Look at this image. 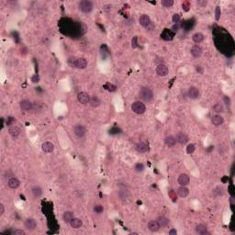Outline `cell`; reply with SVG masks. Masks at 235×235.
Instances as JSON below:
<instances>
[{"instance_id": "cell-16", "label": "cell", "mask_w": 235, "mask_h": 235, "mask_svg": "<svg viewBox=\"0 0 235 235\" xmlns=\"http://www.w3.org/2000/svg\"><path fill=\"white\" fill-rule=\"evenodd\" d=\"M160 225L157 222V220H151V222L148 223V229L153 231V232H156L160 230Z\"/></svg>"}, {"instance_id": "cell-18", "label": "cell", "mask_w": 235, "mask_h": 235, "mask_svg": "<svg viewBox=\"0 0 235 235\" xmlns=\"http://www.w3.org/2000/svg\"><path fill=\"white\" fill-rule=\"evenodd\" d=\"M136 150H137V151H139V153H141V154H144V153H146V151H148L149 148H148V145L146 143L139 142V143L136 144Z\"/></svg>"}, {"instance_id": "cell-36", "label": "cell", "mask_w": 235, "mask_h": 235, "mask_svg": "<svg viewBox=\"0 0 235 235\" xmlns=\"http://www.w3.org/2000/svg\"><path fill=\"white\" fill-rule=\"evenodd\" d=\"M103 210H104V208H103V206L101 205H96L94 207V211L96 213H98V214H100L103 212Z\"/></svg>"}, {"instance_id": "cell-38", "label": "cell", "mask_w": 235, "mask_h": 235, "mask_svg": "<svg viewBox=\"0 0 235 235\" xmlns=\"http://www.w3.org/2000/svg\"><path fill=\"white\" fill-rule=\"evenodd\" d=\"M215 18L216 20H219V18H220V15H222V10H220V8L219 6H217L216 8V10H215Z\"/></svg>"}, {"instance_id": "cell-6", "label": "cell", "mask_w": 235, "mask_h": 235, "mask_svg": "<svg viewBox=\"0 0 235 235\" xmlns=\"http://www.w3.org/2000/svg\"><path fill=\"white\" fill-rule=\"evenodd\" d=\"M19 107L20 108H21V110H23V111H30V110L33 109V104L29 101V100H22L21 102H20V104H19Z\"/></svg>"}, {"instance_id": "cell-31", "label": "cell", "mask_w": 235, "mask_h": 235, "mask_svg": "<svg viewBox=\"0 0 235 235\" xmlns=\"http://www.w3.org/2000/svg\"><path fill=\"white\" fill-rule=\"evenodd\" d=\"M223 105L222 104V103H217V104H215L213 106V110L215 111L216 113H222L223 112Z\"/></svg>"}, {"instance_id": "cell-33", "label": "cell", "mask_w": 235, "mask_h": 235, "mask_svg": "<svg viewBox=\"0 0 235 235\" xmlns=\"http://www.w3.org/2000/svg\"><path fill=\"white\" fill-rule=\"evenodd\" d=\"M195 149H196V147H195L194 144H192V143L188 144V147H186V153H188V154H192L195 151Z\"/></svg>"}, {"instance_id": "cell-1", "label": "cell", "mask_w": 235, "mask_h": 235, "mask_svg": "<svg viewBox=\"0 0 235 235\" xmlns=\"http://www.w3.org/2000/svg\"><path fill=\"white\" fill-rule=\"evenodd\" d=\"M139 96H140V98L145 102H150L154 98V93L149 87L141 88V90L139 92Z\"/></svg>"}, {"instance_id": "cell-19", "label": "cell", "mask_w": 235, "mask_h": 235, "mask_svg": "<svg viewBox=\"0 0 235 235\" xmlns=\"http://www.w3.org/2000/svg\"><path fill=\"white\" fill-rule=\"evenodd\" d=\"M89 104H90L93 108H98L101 104V100L99 99V98L98 96H91V98H90Z\"/></svg>"}, {"instance_id": "cell-46", "label": "cell", "mask_w": 235, "mask_h": 235, "mask_svg": "<svg viewBox=\"0 0 235 235\" xmlns=\"http://www.w3.org/2000/svg\"><path fill=\"white\" fill-rule=\"evenodd\" d=\"M169 234H170V235H176V234H177V231H176V230H175V229H172V230L169 231Z\"/></svg>"}, {"instance_id": "cell-13", "label": "cell", "mask_w": 235, "mask_h": 235, "mask_svg": "<svg viewBox=\"0 0 235 235\" xmlns=\"http://www.w3.org/2000/svg\"><path fill=\"white\" fill-rule=\"evenodd\" d=\"M37 226V223H36V220L34 219H27L26 222H25V227L27 228L28 230L30 231H33L34 229L36 228Z\"/></svg>"}, {"instance_id": "cell-15", "label": "cell", "mask_w": 235, "mask_h": 235, "mask_svg": "<svg viewBox=\"0 0 235 235\" xmlns=\"http://www.w3.org/2000/svg\"><path fill=\"white\" fill-rule=\"evenodd\" d=\"M41 150H42L44 153H52V151L54 150V145L52 143V142H46L44 143H42L41 145Z\"/></svg>"}, {"instance_id": "cell-44", "label": "cell", "mask_w": 235, "mask_h": 235, "mask_svg": "<svg viewBox=\"0 0 235 235\" xmlns=\"http://www.w3.org/2000/svg\"><path fill=\"white\" fill-rule=\"evenodd\" d=\"M4 212H5V207H4L3 204H0V215L2 216L4 214Z\"/></svg>"}, {"instance_id": "cell-12", "label": "cell", "mask_w": 235, "mask_h": 235, "mask_svg": "<svg viewBox=\"0 0 235 235\" xmlns=\"http://www.w3.org/2000/svg\"><path fill=\"white\" fill-rule=\"evenodd\" d=\"M139 22L140 24L144 27V28H147L149 26V24L151 23V19H150V17L148 15H146V14H143V15H142L139 18Z\"/></svg>"}, {"instance_id": "cell-47", "label": "cell", "mask_w": 235, "mask_h": 235, "mask_svg": "<svg viewBox=\"0 0 235 235\" xmlns=\"http://www.w3.org/2000/svg\"><path fill=\"white\" fill-rule=\"evenodd\" d=\"M229 190H230L231 195V196H233V195H234V192H233V190H232V185H231V186H230V188H229Z\"/></svg>"}, {"instance_id": "cell-43", "label": "cell", "mask_w": 235, "mask_h": 235, "mask_svg": "<svg viewBox=\"0 0 235 235\" xmlns=\"http://www.w3.org/2000/svg\"><path fill=\"white\" fill-rule=\"evenodd\" d=\"M118 131H120V129H117V128H114L112 130H109V133L110 134H116V133H120V132H118Z\"/></svg>"}, {"instance_id": "cell-40", "label": "cell", "mask_w": 235, "mask_h": 235, "mask_svg": "<svg viewBox=\"0 0 235 235\" xmlns=\"http://www.w3.org/2000/svg\"><path fill=\"white\" fill-rule=\"evenodd\" d=\"M172 19H173V22L177 24L179 22V20H180V15H179V14H175V15L173 16Z\"/></svg>"}, {"instance_id": "cell-41", "label": "cell", "mask_w": 235, "mask_h": 235, "mask_svg": "<svg viewBox=\"0 0 235 235\" xmlns=\"http://www.w3.org/2000/svg\"><path fill=\"white\" fill-rule=\"evenodd\" d=\"M183 9L185 10V11H188L189 10V2H186V1H185V2H183Z\"/></svg>"}, {"instance_id": "cell-20", "label": "cell", "mask_w": 235, "mask_h": 235, "mask_svg": "<svg viewBox=\"0 0 235 235\" xmlns=\"http://www.w3.org/2000/svg\"><path fill=\"white\" fill-rule=\"evenodd\" d=\"M164 142L168 147H174L176 144V139L174 136H167V137H165Z\"/></svg>"}, {"instance_id": "cell-10", "label": "cell", "mask_w": 235, "mask_h": 235, "mask_svg": "<svg viewBox=\"0 0 235 235\" xmlns=\"http://www.w3.org/2000/svg\"><path fill=\"white\" fill-rule=\"evenodd\" d=\"M190 182V179H189V176L186 175V174H181L180 176H178V184L180 185H188Z\"/></svg>"}, {"instance_id": "cell-28", "label": "cell", "mask_w": 235, "mask_h": 235, "mask_svg": "<svg viewBox=\"0 0 235 235\" xmlns=\"http://www.w3.org/2000/svg\"><path fill=\"white\" fill-rule=\"evenodd\" d=\"M74 217V213L71 212V211H66L64 212V216H63V219H64V222H66V223H70V222L73 219Z\"/></svg>"}, {"instance_id": "cell-9", "label": "cell", "mask_w": 235, "mask_h": 235, "mask_svg": "<svg viewBox=\"0 0 235 235\" xmlns=\"http://www.w3.org/2000/svg\"><path fill=\"white\" fill-rule=\"evenodd\" d=\"M188 96L191 99H197L199 96V90L197 89V87L196 86H191L188 89Z\"/></svg>"}, {"instance_id": "cell-37", "label": "cell", "mask_w": 235, "mask_h": 235, "mask_svg": "<svg viewBox=\"0 0 235 235\" xmlns=\"http://www.w3.org/2000/svg\"><path fill=\"white\" fill-rule=\"evenodd\" d=\"M169 197L170 198L173 200V201H176V199H177V196H176V192L175 190H170L169 191Z\"/></svg>"}, {"instance_id": "cell-7", "label": "cell", "mask_w": 235, "mask_h": 235, "mask_svg": "<svg viewBox=\"0 0 235 235\" xmlns=\"http://www.w3.org/2000/svg\"><path fill=\"white\" fill-rule=\"evenodd\" d=\"M156 74L159 76H165V75L168 74V68L166 65L164 64H159L156 67Z\"/></svg>"}, {"instance_id": "cell-17", "label": "cell", "mask_w": 235, "mask_h": 235, "mask_svg": "<svg viewBox=\"0 0 235 235\" xmlns=\"http://www.w3.org/2000/svg\"><path fill=\"white\" fill-rule=\"evenodd\" d=\"M8 186L10 188H12V189H16V188H18V186L20 185V182H19V180L18 178H16V177H11L9 180H8Z\"/></svg>"}, {"instance_id": "cell-39", "label": "cell", "mask_w": 235, "mask_h": 235, "mask_svg": "<svg viewBox=\"0 0 235 235\" xmlns=\"http://www.w3.org/2000/svg\"><path fill=\"white\" fill-rule=\"evenodd\" d=\"M137 46H138V37L135 36L131 40V47H132L133 49H135V48H137Z\"/></svg>"}, {"instance_id": "cell-35", "label": "cell", "mask_w": 235, "mask_h": 235, "mask_svg": "<svg viewBox=\"0 0 235 235\" xmlns=\"http://www.w3.org/2000/svg\"><path fill=\"white\" fill-rule=\"evenodd\" d=\"M108 91H110V92H113V91H115L116 90V86H114V85H112V84H109V83H108V84H106L105 85V86H104Z\"/></svg>"}, {"instance_id": "cell-3", "label": "cell", "mask_w": 235, "mask_h": 235, "mask_svg": "<svg viewBox=\"0 0 235 235\" xmlns=\"http://www.w3.org/2000/svg\"><path fill=\"white\" fill-rule=\"evenodd\" d=\"M79 10H81L84 13H89L91 12L93 9V3L91 1H88V0H84V1H81L78 5Z\"/></svg>"}, {"instance_id": "cell-34", "label": "cell", "mask_w": 235, "mask_h": 235, "mask_svg": "<svg viewBox=\"0 0 235 235\" xmlns=\"http://www.w3.org/2000/svg\"><path fill=\"white\" fill-rule=\"evenodd\" d=\"M134 169H135V171L138 172V173L142 172V171L144 170V165H143V164H142V163L136 164H135V166H134Z\"/></svg>"}, {"instance_id": "cell-21", "label": "cell", "mask_w": 235, "mask_h": 235, "mask_svg": "<svg viewBox=\"0 0 235 235\" xmlns=\"http://www.w3.org/2000/svg\"><path fill=\"white\" fill-rule=\"evenodd\" d=\"M177 194H178L179 197H186L189 194V190L186 188L185 186L181 185L180 188L177 189Z\"/></svg>"}, {"instance_id": "cell-32", "label": "cell", "mask_w": 235, "mask_h": 235, "mask_svg": "<svg viewBox=\"0 0 235 235\" xmlns=\"http://www.w3.org/2000/svg\"><path fill=\"white\" fill-rule=\"evenodd\" d=\"M161 4L164 6H165V8H170V6L174 5V1H173V0H162Z\"/></svg>"}, {"instance_id": "cell-25", "label": "cell", "mask_w": 235, "mask_h": 235, "mask_svg": "<svg viewBox=\"0 0 235 235\" xmlns=\"http://www.w3.org/2000/svg\"><path fill=\"white\" fill-rule=\"evenodd\" d=\"M156 220L159 223V225H160V227H166L169 224V219L166 217H164V216L158 217Z\"/></svg>"}, {"instance_id": "cell-27", "label": "cell", "mask_w": 235, "mask_h": 235, "mask_svg": "<svg viewBox=\"0 0 235 235\" xmlns=\"http://www.w3.org/2000/svg\"><path fill=\"white\" fill-rule=\"evenodd\" d=\"M192 40L194 42L196 43H200L201 41H203L204 40V36H203V34L202 33H200V32H197L195 33L194 35L192 36Z\"/></svg>"}, {"instance_id": "cell-29", "label": "cell", "mask_w": 235, "mask_h": 235, "mask_svg": "<svg viewBox=\"0 0 235 235\" xmlns=\"http://www.w3.org/2000/svg\"><path fill=\"white\" fill-rule=\"evenodd\" d=\"M196 231L197 233L198 234H207V233H209L208 231H207V227L203 224H198L196 226Z\"/></svg>"}, {"instance_id": "cell-22", "label": "cell", "mask_w": 235, "mask_h": 235, "mask_svg": "<svg viewBox=\"0 0 235 235\" xmlns=\"http://www.w3.org/2000/svg\"><path fill=\"white\" fill-rule=\"evenodd\" d=\"M176 142H178L179 143H181V144H185V143H188V137L186 136L185 133H178L176 135Z\"/></svg>"}, {"instance_id": "cell-14", "label": "cell", "mask_w": 235, "mask_h": 235, "mask_svg": "<svg viewBox=\"0 0 235 235\" xmlns=\"http://www.w3.org/2000/svg\"><path fill=\"white\" fill-rule=\"evenodd\" d=\"M190 52L192 54V56H194L196 58L197 57H200L201 56V54H202V49L200 48L198 45H195V46H193L191 48V50H190Z\"/></svg>"}, {"instance_id": "cell-23", "label": "cell", "mask_w": 235, "mask_h": 235, "mask_svg": "<svg viewBox=\"0 0 235 235\" xmlns=\"http://www.w3.org/2000/svg\"><path fill=\"white\" fill-rule=\"evenodd\" d=\"M8 132H9V134L13 137V138H16V137H18L19 134H20V129L18 127V126H11L10 128H9V130H8Z\"/></svg>"}, {"instance_id": "cell-11", "label": "cell", "mask_w": 235, "mask_h": 235, "mask_svg": "<svg viewBox=\"0 0 235 235\" xmlns=\"http://www.w3.org/2000/svg\"><path fill=\"white\" fill-rule=\"evenodd\" d=\"M211 122L214 126H220L222 125L223 122H224V119L220 116V115H214L212 118H211Z\"/></svg>"}, {"instance_id": "cell-45", "label": "cell", "mask_w": 235, "mask_h": 235, "mask_svg": "<svg viewBox=\"0 0 235 235\" xmlns=\"http://www.w3.org/2000/svg\"><path fill=\"white\" fill-rule=\"evenodd\" d=\"M32 82H34V83H36V82H39L40 81V77L38 76V75H34V76L32 77Z\"/></svg>"}, {"instance_id": "cell-30", "label": "cell", "mask_w": 235, "mask_h": 235, "mask_svg": "<svg viewBox=\"0 0 235 235\" xmlns=\"http://www.w3.org/2000/svg\"><path fill=\"white\" fill-rule=\"evenodd\" d=\"M32 194L35 197H40L41 194H42V190H41V188H39V186H34L32 188Z\"/></svg>"}, {"instance_id": "cell-5", "label": "cell", "mask_w": 235, "mask_h": 235, "mask_svg": "<svg viewBox=\"0 0 235 235\" xmlns=\"http://www.w3.org/2000/svg\"><path fill=\"white\" fill-rule=\"evenodd\" d=\"M77 100L79 101V103H81V104L86 105V104H87V103H89L90 96L86 92H80L77 95Z\"/></svg>"}, {"instance_id": "cell-42", "label": "cell", "mask_w": 235, "mask_h": 235, "mask_svg": "<svg viewBox=\"0 0 235 235\" xmlns=\"http://www.w3.org/2000/svg\"><path fill=\"white\" fill-rule=\"evenodd\" d=\"M13 234H15V235H25V231H22V230L18 229V230H15V231H14Z\"/></svg>"}, {"instance_id": "cell-2", "label": "cell", "mask_w": 235, "mask_h": 235, "mask_svg": "<svg viewBox=\"0 0 235 235\" xmlns=\"http://www.w3.org/2000/svg\"><path fill=\"white\" fill-rule=\"evenodd\" d=\"M131 110L136 114H143L146 110V107L141 101H135L131 105Z\"/></svg>"}, {"instance_id": "cell-4", "label": "cell", "mask_w": 235, "mask_h": 235, "mask_svg": "<svg viewBox=\"0 0 235 235\" xmlns=\"http://www.w3.org/2000/svg\"><path fill=\"white\" fill-rule=\"evenodd\" d=\"M72 65L79 69H85L87 66V61L85 58H74Z\"/></svg>"}, {"instance_id": "cell-8", "label": "cell", "mask_w": 235, "mask_h": 235, "mask_svg": "<svg viewBox=\"0 0 235 235\" xmlns=\"http://www.w3.org/2000/svg\"><path fill=\"white\" fill-rule=\"evenodd\" d=\"M74 132L78 138H82V137H84L85 134H86V129H85L84 126H82V125H76V126H74Z\"/></svg>"}, {"instance_id": "cell-26", "label": "cell", "mask_w": 235, "mask_h": 235, "mask_svg": "<svg viewBox=\"0 0 235 235\" xmlns=\"http://www.w3.org/2000/svg\"><path fill=\"white\" fill-rule=\"evenodd\" d=\"M161 37L165 40H173V38H174V33H172L171 30H164V32L162 33Z\"/></svg>"}, {"instance_id": "cell-24", "label": "cell", "mask_w": 235, "mask_h": 235, "mask_svg": "<svg viewBox=\"0 0 235 235\" xmlns=\"http://www.w3.org/2000/svg\"><path fill=\"white\" fill-rule=\"evenodd\" d=\"M83 222L80 219H77V218H73V219L70 222V226L74 229H79V228L82 226Z\"/></svg>"}]
</instances>
